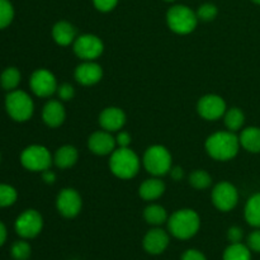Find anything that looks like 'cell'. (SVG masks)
Wrapping results in <instances>:
<instances>
[{"instance_id":"6da1fadb","label":"cell","mask_w":260,"mask_h":260,"mask_svg":"<svg viewBox=\"0 0 260 260\" xmlns=\"http://www.w3.org/2000/svg\"><path fill=\"white\" fill-rule=\"evenodd\" d=\"M206 151L217 161H229L238 155L240 149V140L235 132L218 131L206 140Z\"/></svg>"},{"instance_id":"7a4b0ae2","label":"cell","mask_w":260,"mask_h":260,"mask_svg":"<svg viewBox=\"0 0 260 260\" xmlns=\"http://www.w3.org/2000/svg\"><path fill=\"white\" fill-rule=\"evenodd\" d=\"M201 228L200 215L194 210L183 208L178 210L168 218L169 233L179 240H189Z\"/></svg>"},{"instance_id":"3957f363","label":"cell","mask_w":260,"mask_h":260,"mask_svg":"<svg viewBox=\"0 0 260 260\" xmlns=\"http://www.w3.org/2000/svg\"><path fill=\"white\" fill-rule=\"evenodd\" d=\"M109 169L119 179H132L140 170V159L129 147H118L111 154Z\"/></svg>"},{"instance_id":"277c9868","label":"cell","mask_w":260,"mask_h":260,"mask_svg":"<svg viewBox=\"0 0 260 260\" xmlns=\"http://www.w3.org/2000/svg\"><path fill=\"white\" fill-rule=\"evenodd\" d=\"M198 20L197 13L187 5H174L167 13L168 27L177 35L192 33L197 28Z\"/></svg>"},{"instance_id":"5b68a950","label":"cell","mask_w":260,"mask_h":260,"mask_svg":"<svg viewBox=\"0 0 260 260\" xmlns=\"http://www.w3.org/2000/svg\"><path fill=\"white\" fill-rule=\"evenodd\" d=\"M172 154L162 145H152L144 154L142 164L147 173L154 177H162L172 170Z\"/></svg>"},{"instance_id":"8992f818","label":"cell","mask_w":260,"mask_h":260,"mask_svg":"<svg viewBox=\"0 0 260 260\" xmlns=\"http://www.w3.org/2000/svg\"><path fill=\"white\" fill-rule=\"evenodd\" d=\"M5 109L15 122H25L30 119L35 112V103L32 98L23 90H12L5 98Z\"/></svg>"},{"instance_id":"52a82bcc","label":"cell","mask_w":260,"mask_h":260,"mask_svg":"<svg viewBox=\"0 0 260 260\" xmlns=\"http://www.w3.org/2000/svg\"><path fill=\"white\" fill-rule=\"evenodd\" d=\"M53 157L50 150L42 145H30L20 154V164L29 172L42 173L50 169Z\"/></svg>"},{"instance_id":"ba28073f","label":"cell","mask_w":260,"mask_h":260,"mask_svg":"<svg viewBox=\"0 0 260 260\" xmlns=\"http://www.w3.org/2000/svg\"><path fill=\"white\" fill-rule=\"evenodd\" d=\"M75 55L83 61H95L104 51V43L98 36L85 33L76 37L73 43Z\"/></svg>"},{"instance_id":"9c48e42d","label":"cell","mask_w":260,"mask_h":260,"mask_svg":"<svg viewBox=\"0 0 260 260\" xmlns=\"http://www.w3.org/2000/svg\"><path fill=\"white\" fill-rule=\"evenodd\" d=\"M14 229L22 239H35L43 229L42 215L36 210H25L15 220Z\"/></svg>"},{"instance_id":"30bf717a","label":"cell","mask_w":260,"mask_h":260,"mask_svg":"<svg viewBox=\"0 0 260 260\" xmlns=\"http://www.w3.org/2000/svg\"><path fill=\"white\" fill-rule=\"evenodd\" d=\"M212 203L221 212H229L234 210L239 202V192L234 184L229 182H221L215 185L212 190Z\"/></svg>"},{"instance_id":"8fae6325","label":"cell","mask_w":260,"mask_h":260,"mask_svg":"<svg viewBox=\"0 0 260 260\" xmlns=\"http://www.w3.org/2000/svg\"><path fill=\"white\" fill-rule=\"evenodd\" d=\"M30 90L40 98H48L57 91L58 84L55 75L47 69H37L30 75Z\"/></svg>"},{"instance_id":"7c38bea8","label":"cell","mask_w":260,"mask_h":260,"mask_svg":"<svg viewBox=\"0 0 260 260\" xmlns=\"http://www.w3.org/2000/svg\"><path fill=\"white\" fill-rule=\"evenodd\" d=\"M83 200L78 190L74 188H63L56 198V208L58 213L65 218H74L80 213Z\"/></svg>"},{"instance_id":"4fadbf2b","label":"cell","mask_w":260,"mask_h":260,"mask_svg":"<svg viewBox=\"0 0 260 260\" xmlns=\"http://www.w3.org/2000/svg\"><path fill=\"white\" fill-rule=\"evenodd\" d=\"M228 111L226 102L222 96L216 94H207L198 101L197 112L206 121H217L222 118Z\"/></svg>"},{"instance_id":"5bb4252c","label":"cell","mask_w":260,"mask_h":260,"mask_svg":"<svg viewBox=\"0 0 260 260\" xmlns=\"http://www.w3.org/2000/svg\"><path fill=\"white\" fill-rule=\"evenodd\" d=\"M116 137L112 136V132L106 131V129L93 132L88 139L89 150L99 156L111 155L116 150Z\"/></svg>"},{"instance_id":"9a60e30c","label":"cell","mask_w":260,"mask_h":260,"mask_svg":"<svg viewBox=\"0 0 260 260\" xmlns=\"http://www.w3.org/2000/svg\"><path fill=\"white\" fill-rule=\"evenodd\" d=\"M75 80L84 86H91L98 84L103 78V69L95 61H83L76 66Z\"/></svg>"},{"instance_id":"2e32d148","label":"cell","mask_w":260,"mask_h":260,"mask_svg":"<svg viewBox=\"0 0 260 260\" xmlns=\"http://www.w3.org/2000/svg\"><path fill=\"white\" fill-rule=\"evenodd\" d=\"M169 241L170 238L167 231L160 228H155L147 231L144 241H142V245H144L146 253L151 254V255H159L167 250V248L169 246Z\"/></svg>"},{"instance_id":"e0dca14e","label":"cell","mask_w":260,"mask_h":260,"mask_svg":"<svg viewBox=\"0 0 260 260\" xmlns=\"http://www.w3.org/2000/svg\"><path fill=\"white\" fill-rule=\"evenodd\" d=\"M126 113L118 107H107L99 114V124L108 132H118L126 124Z\"/></svg>"},{"instance_id":"ac0fdd59","label":"cell","mask_w":260,"mask_h":260,"mask_svg":"<svg viewBox=\"0 0 260 260\" xmlns=\"http://www.w3.org/2000/svg\"><path fill=\"white\" fill-rule=\"evenodd\" d=\"M42 119L51 128H57L65 122L66 111L61 101H48L42 109Z\"/></svg>"},{"instance_id":"d6986e66","label":"cell","mask_w":260,"mask_h":260,"mask_svg":"<svg viewBox=\"0 0 260 260\" xmlns=\"http://www.w3.org/2000/svg\"><path fill=\"white\" fill-rule=\"evenodd\" d=\"M78 37V30L66 20H60L52 28V38L58 46H69Z\"/></svg>"},{"instance_id":"ffe728a7","label":"cell","mask_w":260,"mask_h":260,"mask_svg":"<svg viewBox=\"0 0 260 260\" xmlns=\"http://www.w3.org/2000/svg\"><path fill=\"white\" fill-rule=\"evenodd\" d=\"M165 189H167V187L161 179H159L157 177L149 178L141 183L139 188V194L144 201L151 202V201L161 197L165 193Z\"/></svg>"},{"instance_id":"44dd1931","label":"cell","mask_w":260,"mask_h":260,"mask_svg":"<svg viewBox=\"0 0 260 260\" xmlns=\"http://www.w3.org/2000/svg\"><path fill=\"white\" fill-rule=\"evenodd\" d=\"M79 152L78 149L73 145H63L58 147L53 156V162L58 169H69L78 162Z\"/></svg>"},{"instance_id":"7402d4cb","label":"cell","mask_w":260,"mask_h":260,"mask_svg":"<svg viewBox=\"0 0 260 260\" xmlns=\"http://www.w3.org/2000/svg\"><path fill=\"white\" fill-rule=\"evenodd\" d=\"M240 145L249 152L260 154V128L259 127H246L239 136Z\"/></svg>"},{"instance_id":"603a6c76","label":"cell","mask_w":260,"mask_h":260,"mask_svg":"<svg viewBox=\"0 0 260 260\" xmlns=\"http://www.w3.org/2000/svg\"><path fill=\"white\" fill-rule=\"evenodd\" d=\"M246 222L253 228L260 229V193L251 196L244 210Z\"/></svg>"},{"instance_id":"cb8c5ba5","label":"cell","mask_w":260,"mask_h":260,"mask_svg":"<svg viewBox=\"0 0 260 260\" xmlns=\"http://www.w3.org/2000/svg\"><path fill=\"white\" fill-rule=\"evenodd\" d=\"M144 218L149 225L160 226L168 221V212L162 206L160 205H151L147 206L144 210Z\"/></svg>"},{"instance_id":"d4e9b609","label":"cell","mask_w":260,"mask_h":260,"mask_svg":"<svg viewBox=\"0 0 260 260\" xmlns=\"http://www.w3.org/2000/svg\"><path fill=\"white\" fill-rule=\"evenodd\" d=\"M223 121H225V126L229 131L236 132L241 129V127L245 123V114L240 108L234 107V108L226 111V113L223 114Z\"/></svg>"},{"instance_id":"484cf974","label":"cell","mask_w":260,"mask_h":260,"mask_svg":"<svg viewBox=\"0 0 260 260\" xmlns=\"http://www.w3.org/2000/svg\"><path fill=\"white\" fill-rule=\"evenodd\" d=\"M223 260H251V250L241 243L230 244L223 251Z\"/></svg>"},{"instance_id":"4316f807","label":"cell","mask_w":260,"mask_h":260,"mask_svg":"<svg viewBox=\"0 0 260 260\" xmlns=\"http://www.w3.org/2000/svg\"><path fill=\"white\" fill-rule=\"evenodd\" d=\"M20 83V73L17 68H7L0 75V85L4 90L12 91Z\"/></svg>"},{"instance_id":"83f0119b","label":"cell","mask_w":260,"mask_h":260,"mask_svg":"<svg viewBox=\"0 0 260 260\" xmlns=\"http://www.w3.org/2000/svg\"><path fill=\"white\" fill-rule=\"evenodd\" d=\"M189 184L192 185L194 189H207V188H210L211 184H212V177H211L210 173L206 172V170L197 169L193 173H190Z\"/></svg>"},{"instance_id":"f1b7e54d","label":"cell","mask_w":260,"mask_h":260,"mask_svg":"<svg viewBox=\"0 0 260 260\" xmlns=\"http://www.w3.org/2000/svg\"><path fill=\"white\" fill-rule=\"evenodd\" d=\"M10 254L14 260H28L32 254V248L25 240H18L10 248Z\"/></svg>"},{"instance_id":"f546056e","label":"cell","mask_w":260,"mask_h":260,"mask_svg":"<svg viewBox=\"0 0 260 260\" xmlns=\"http://www.w3.org/2000/svg\"><path fill=\"white\" fill-rule=\"evenodd\" d=\"M18 193L9 184H0V207H9L17 202Z\"/></svg>"},{"instance_id":"4dcf8cb0","label":"cell","mask_w":260,"mask_h":260,"mask_svg":"<svg viewBox=\"0 0 260 260\" xmlns=\"http://www.w3.org/2000/svg\"><path fill=\"white\" fill-rule=\"evenodd\" d=\"M14 18V8L9 0H0V29L7 28Z\"/></svg>"},{"instance_id":"1f68e13d","label":"cell","mask_w":260,"mask_h":260,"mask_svg":"<svg viewBox=\"0 0 260 260\" xmlns=\"http://www.w3.org/2000/svg\"><path fill=\"white\" fill-rule=\"evenodd\" d=\"M198 19L202 20V22H212L218 14V9L215 4H211V3H206L202 4L198 8L197 12Z\"/></svg>"},{"instance_id":"d6a6232c","label":"cell","mask_w":260,"mask_h":260,"mask_svg":"<svg viewBox=\"0 0 260 260\" xmlns=\"http://www.w3.org/2000/svg\"><path fill=\"white\" fill-rule=\"evenodd\" d=\"M56 93H57L61 102H69L71 99H74V96H75V89H74V86L71 84L63 83L61 85H58Z\"/></svg>"},{"instance_id":"836d02e7","label":"cell","mask_w":260,"mask_h":260,"mask_svg":"<svg viewBox=\"0 0 260 260\" xmlns=\"http://www.w3.org/2000/svg\"><path fill=\"white\" fill-rule=\"evenodd\" d=\"M93 4L96 10L103 13H108L113 10L118 4V0H93Z\"/></svg>"},{"instance_id":"e575fe53","label":"cell","mask_w":260,"mask_h":260,"mask_svg":"<svg viewBox=\"0 0 260 260\" xmlns=\"http://www.w3.org/2000/svg\"><path fill=\"white\" fill-rule=\"evenodd\" d=\"M244 238V231L243 229L239 228V226H231L228 230V239L230 241V244H236L241 243Z\"/></svg>"},{"instance_id":"d590c367","label":"cell","mask_w":260,"mask_h":260,"mask_svg":"<svg viewBox=\"0 0 260 260\" xmlns=\"http://www.w3.org/2000/svg\"><path fill=\"white\" fill-rule=\"evenodd\" d=\"M248 246L251 251L260 253V229H256L248 236Z\"/></svg>"},{"instance_id":"8d00e7d4","label":"cell","mask_w":260,"mask_h":260,"mask_svg":"<svg viewBox=\"0 0 260 260\" xmlns=\"http://www.w3.org/2000/svg\"><path fill=\"white\" fill-rule=\"evenodd\" d=\"M180 260H207V258H206L202 251L196 250V249H188L183 253Z\"/></svg>"},{"instance_id":"74e56055","label":"cell","mask_w":260,"mask_h":260,"mask_svg":"<svg viewBox=\"0 0 260 260\" xmlns=\"http://www.w3.org/2000/svg\"><path fill=\"white\" fill-rule=\"evenodd\" d=\"M116 142L118 147H128L129 144H131V135L127 131H118Z\"/></svg>"},{"instance_id":"f35d334b","label":"cell","mask_w":260,"mask_h":260,"mask_svg":"<svg viewBox=\"0 0 260 260\" xmlns=\"http://www.w3.org/2000/svg\"><path fill=\"white\" fill-rule=\"evenodd\" d=\"M42 179L46 184H53L56 182V174L52 170L47 169L45 172H42Z\"/></svg>"},{"instance_id":"ab89813d","label":"cell","mask_w":260,"mask_h":260,"mask_svg":"<svg viewBox=\"0 0 260 260\" xmlns=\"http://www.w3.org/2000/svg\"><path fill=\"white\" fill-rule=\"evenodd\" d=\"M170 175H172V178L175 182H178V180H180L183 178L184 172H183V169L180 167H175L172 168V170H170Z\"/></svg>"},{"instance_id":"60d3db41","label":"cell","mask_w":260,"mask_h":260,"mask_svg":"<svg viewBox=\"0 0 260 260\" xmlns=\"http://www.w3.org/2000/svg\"><path fill=\"white\" fill-rule=\"evenodd\" d=\"M7 236H8V231L7 228H5L4 223L0 221V248L4 245V243L7 241Z\"/></svg>"},{"instance_id":"b9f144b4","label":"cell","mask_w":260,"mask_h":260,"mask_svg":"<svg viewBox=\"0 0 260 260\" xmlns=\"http://www.w3.org/2000/svg\"><path fill=\"white\" fill-rule=\"evenodd\" d=\"M251 2H254L255 4H259L260 5V0H251Z\"/></svg>"},{"instance_id":"7bdbcfd3","label":"cell","mask_w":260,"mask_h":260,"mask_svg":"<svg viewBox=\"0 0 260 260\" xmlns=\"http://www.w3.org/2000/svg\"><path fill=\"white\" fill-rule=\"evenodd\" d=\"M164 2H168V3H173V2H175V0H164Z\"/></svg>"},{"instance_id":"ee69618b","label":"cell","mask_w":260,"mask_h":260,"mask_svg":"<svg viewBox=\"0 0 260 260\" xmlns=\"http://www.w3.org/2000/svg\"><path fill=\"white\" fill-rule=\"evenodd\" d=\"M0 160H2V155H0Z\"/></svg>"}]
</instances>
